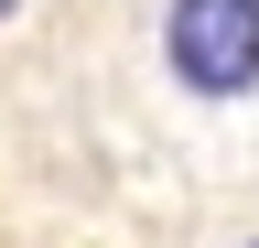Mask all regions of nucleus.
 I'll use <instances>...</instances> for the list:
<instances>
[{
    "instance_id": "7ed1b4c3",
    "label": "nucleus",
    "mask_w": 259,
    "mask_h": 248,
    "mask_svg": "<svg viewBox=\"0 0 259 248\" xmlns=\"http://www.w3.org/2000/svg\"><path fill=\"white\" fill-rule=\"evenodd\" d=\"M248 248H259V237H248Z\"/></svg>"
},
{
    "instance_id": "f03ea898",
    "label": "nucleus",
    "mask_w": 259,
    "mask_h": 248,
    "mask_svg": "<svg viewBox=\"0 0 259 248\" xmlns=\"http://www.w3.org/2000/svg\"><path fill=\"white\" fill-rule=\"evenodd\" d=\"M11 11H22V0H0V22H11Z\"/></svg>"
},
{
    "instance_id": "f257e3e1",
    "label": "nucleus",
    "mask_w": 259,
    "mask_h": 248,
    "mask_svg": "<svg viewBox=\"0 0 259 248\" xmlns=\"http://www.w3.org/2000/svg\"><path fill=\"white\" fill-rule=\"evenodd\" d=\"M162 65H173L184 97H248L259 86V0H173Z\"/></svg>"
}]
</instances>
